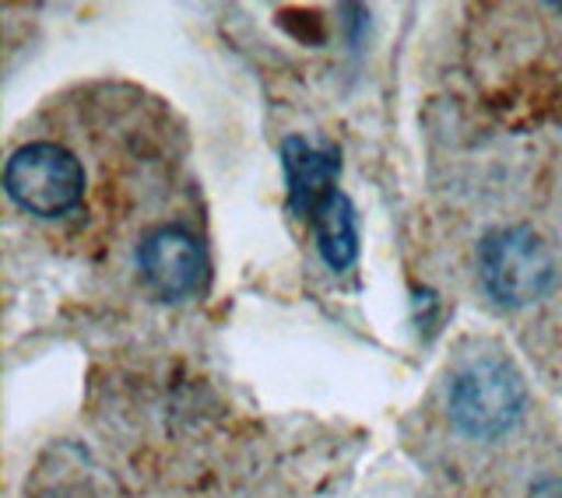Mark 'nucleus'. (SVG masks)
Wrapping results in <instances>:
<instances>
[{
  "label": "nucleus",
  "mask_w": 562,
  "mask_h": 498,
  "mask_svg": "<svg viewBox=\"0 0 562 498\" xmlns=\"http://www.w3.org/2000/svg\"><path fill=\"white\" fill-rule=\"evenodd\" d=\"M555 274L552 246L527 225L496 228L479 246V278L485 292L509 309L531 306L549 295Z\"/></svg>",
  "instance_id": "nucleus-1"
},
{
  "label": "nucleus",
  "mask_w": 562,
  "mask_h": 498,
  "mask_svg": "<svg viewBox=\"0 0 562 498\" xmlns=\"http://www.w3.org/2000/svg\"><path fill=\"white\" fill-rule=\"evenodd\" d=\"M8 197L40 218H60L85 197V169L75 155L49 140H32L8 158Z\"/></svg>",
  "instance_id": "nucleus-2"
},
{
  "label": "nucleus",
  "mask_w": 562,
  "mask_h": 498,
  "mask_svg": "<svg viewBox=\"0 0 562 498\" xmlns=\"http://www.w3.org/2000/svg\"><path fill=\"white\" fill-rule=\"evenodd\" d=\"M310 225H313L316 249H321L330 271H345L359 253V228H356V207H351V201L338 190L330 201L316 207Z\"/></svg>",
  "instance_id": "nucleus-6"
},
{
  "label": "nucleus",
  "mask_w": 562,
  "mask_h": 498,
  "mask_svg": "<svg viewBox=\"0 0 562 498\" xmlns=\"http://www.w3.org/2000/svg\"><path fill=\"white\" fill-rule=\"evenodd\" d=\"M137 267L158 298L180 302L201 288L204 249L183 228H155L137 249Z\"/></svg>",
  "instance_id": "nucleus-4"
},
{
  "label": "nucleus",
  "mask_w": 562,
  "mask_h": 498,
  "mask_svg": "<svg viewBox=\"0 0 562 498\" xmlns=\"http://www.w3.org/2000/svg\"><path fill=\"white\" fill-rule=\"evenodd\" d=\"M524 380L503 359L471 362L450 383V418L464 435L492 439L514 429L524 411Z\"/></svg>",
  "instance_id": "nucleus-3"
},
{
  "label": "nucleus",
  "mask_w": 562,
  "mask_h": 498,
  "mask_svg": "<svg viewBox=\"0 0 562 498\" xmlns=\"http://www.w3.org/2000/svg\"><path fill=\"white\" fill-rule=\"evenodd\" d=\"M281 169L289 183V207L295 218L310 222L316 207L338 193L341 158L334 148H316L303 137L281 140Z\"/></svg>",
  "instance_id": "nucleus-5"
}]
</instances>
